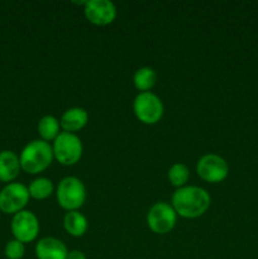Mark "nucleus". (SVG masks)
<instances>
[{
	"label": "nucleus",
	"mask_w": 258,
	"mask_h": 259,
	"mask_svg": "<svg viewBox=\"0 0 258 259\" xmlns=\"http://www.w3.org/2000/svg\"><path fill=\"white\" fill-rule=\"evenodd\" d=\"M171 202L177 215L185 219H196L207 211L211 197L202 187L184 186L174 192Z\"/></svg>",
	"instance_id": "1"
},
{
	"label": "nucleus",
	"mask_w": 258,
	"mask_h": 259,
	"mask_svg": "<svg viewBox=\"0 0 258 259\" xmlns=\"http://www.w3.org/2000/svg\"><path fill=\"white\" fill-rule=\"evenodd\" d=\"M53 149L48 142L42 139H35L29 142L23 148L19 156L20 167L24 172L30 175H37L47 169L52 163Z\"/></svg>",
	"instance_id": "2"
},
{
	"label": "nucleus",
	"mask_w": 258,
	"mask_h": 259,
	"mask_svg": "<svg viewBox=\"0 0 258 259\" xmlns=\"http://www.w3.org/2000/svg\"><path fill=\"white\" fill-rule=\"evenodd\" d=\"M58 205L66 211H75L83 205L86 200V189L80 179L67 176L58 184L57 191Z\"/></svg>",
	"instance_id": "3"
},
{
	"label": "nucleus",
	"mask_w": 258,
	"mask_h": 259,
	"mask_svg": "<svg viewBox=\"0 0 258 259\" xmlns=\"http://www.w3.org/2000/svg\"><path fill=\"white\" fill-rule=\"evenodd\" d=\"M53 156L63 166H73L82 157V142L76 134L61 132L53 141Z\"/></svg>",
	"instance_id": "4"
},
{
	"label": "nucleus",
	"mask_w": 258,
	"mask_h": 259,
	"mask_svg": "<svg viewBox=\"0 0 258 259\" xmlns=\"http://www.w3.org/2000/svg\"><path fill=\"white\" fill-rule=\"evenodd\" d=\"M133 111L137 119L147 125L157 124L163 116V104L162 100L151 93H139L133 101Z\"/></svg>",
	"instance_id": "5"
},
{
	"label": "nucleus",
	"mask_w": 258,
	"mask_h": 259,
	"mask_svg": "<svg viewBox=\"0 0 258 259\" xmlns=\"http://www.w3.org/2000/svg\"><path fill=\"white\" fill-rule=\"evenodd\" d=\"M28 187L19 182H10L0 191V211L15 215L23 211L29 202Z\"/></svg>",
	"instance_id": "6"
},
{
	"label": "nucleus",
	"mask_w": 258,
	"mask_h": 259,
	"mask_svg": "<svg viewBox=\"0 0 258 259\" xmlns=\"http://www.w3.org/2000/svg\"><path fill=\"white\" fill-rule=\"evenodd\" d=\"M176 222V211L172 207V205L164 201L156 202L147 214V224L154 234H167L174 229Z\"/></svg>",
	"instance_id": "7"
},
{
	"label": "nucleus",
	"mask_w": 258,
	"mask_h": 259,
	"mask_svg": "<svg viewBox=\"0 0 258 259\" xmlns=\"http://www.w3.org/2000/svg\"><path fill=\"white\" fill-rule=\"evenodd\" d=\"M196 172L199 177L210 184H219L229 175V164L223 157L218 154H204L197 161Z\"/></svg>",
	"instance_id": "8"
},
{
	"label": "nucleus",
	"mask_w": 258,
	"mask_h": 259,
	"mask_svg": "<svg viewBox=\"0 0 258 259\" xmlns=\"http://www.w3.org/2000/svg\"><path fill=\"white\" fill-rule=\"evenodd\" d=\"M10 228H12L14 239L25 244V243L33 242L37 238L39 233V222L32 211L23 210L13 215Z\"/></svg>",
	"instance_id": "9"
},
{
	"label": "nucleus",
	"mask_w": 258,
	"mask_h": 259,
	"mask_svg": "<svg viewBox=\"0 0 258 259\" xmlns=\"http://www.w3.org/2000/svg\"><path fill=\"white\" fill-rule=\"evenodd\" d=\"M85 17L91 24L104 27L114 22L116 18V8L110 0H89L83 4Z\"/></svg>",
	"instance_id": "10"
},
{
	"label": "nucleus",
	"mask_w": 258,
	"mask_h": 259,
	"mask_svg": "<svg viewBox=\"0 0 258 259\" xmlns=\"http://www.w3.org/2000/svg\"><path fill=\"white\" fill-rule=\"evenodd\" d=\"M67 254V247L57 238H43L35 245V255L38 259H66Z\"/></svg>",
	"instance_id": "11"
},
{
	"label": "nucleus",
	"mask_w": 258,
	"mask_h": 259,
	"mask_svg": "<svg viewBox=\"0 0 258 259\" xmlns=\"http://www.w3.org/2000/svg\"><path fill=\"white\" fill-rule=\"evenodd\" d=\"M89 114L83 108H71L62 114L60 119L61 129L66 133H73L81 131L88 124Z\"/></svg>",
	"instance_id": "12"
},
{
	"label": "nucleus",
	"mask_w": 258,
	"mask_h": 259,
	"mask_svg": "<svg viewBox=\"0 0 258 259\" xmlns=\"http://www.w3.org/2000/svg\"><path fill=\"white\" fill-rule=\"evenodd\" d=\"M20 161L19 157L13 151H2L0 152V181L12 182L19 175Z\"/></svg>",
	"instance_id": "13"
},
{
	"label": "nucleus",
	"mask_w": 258,
	"mask_h": 259,
	"mask_svg": "<svg viewBox=\"0 0 258 259\" xmlns=\"http://www.w3.org/2000/svg\"><path fill=\"white\" fill-rule=\"evenodd\" d=\"M63 228L66 232L72 237H82L88 232L89 223L85 215L81 214L78 210L67 211L63 217Z\"/></svg>",
	"instance_id": "14"
},
{
	"label": "nucleus",
	"mask_w": 258,
	"mask_h": 259,
	"mask_svg": "<svg viewBox=\"0 0 258 259\" xmlns=\"http://www.w3.org/2000/svg\"><path fill=\"white\" fill-rule=\"evenodd\" d=\"M133 82L137 90H139L141 93H148L157 82L156 71L148 66L138 68L133 76Z\"/></svg>",
	"instance_id": "15"
},
{
	"label": "nucleus",
	"mask_w": 258,
	"mask_h": 259,
	"mask_svg": "<svg viewBox=\"0 0 258 259\" xmlns=\"http://www.w3.org/2000/svg\"><path fill=\"white\" fill-rule=\"evenodd\" d=\"M61 124L53 115H45L38 121V133L45 142L55 141L61 133Z\"/></svg>",
	"instance_id": "16"
},
{
	"label": "nucleus",
	"mask_w": 258,
	"mask_h": 259,
	"mask_svg": "<svg viewBox=\"0 0 258 259\" xmlns=\"http://www.w3.org/2000/svg\"><path fill=\"white\" fill-rule=\"evenodd\" d=\"M30 197L35 200H45L50 197L53 192V184L50 179L46 177H38L30 182L28 187Z\"/></svg>",
	"instance_id": "17"
},
{
	"label": "nucleus",
	"mask_w": 258,
	"mask_h": 259,
	"mask_svg": "<svg viewBox=\"0 0 258 259\" xmlns=\"http://www.w3.org/2000/svg\"><path fill=\"white\" fill-rule=\"evenodd\" d=\"M189 177L190 171L186 164L184 163H175L168 169L169 182H171L172 186L177 187V189L184 187L186 185V182L189 181Z\"/></svg>",
	"instance_id": "18"
},
{
	"label": "nucleus",
	"mask_w": 258,
	"mask_h": 259,
	"mask_svg": "<svg viewBox=\"0 0 258 259\" xmlns=\"http://www.w3.org/2000/svg\"><path fill=\"white\" fill-rule=\"evenodd\" d=\"M4 254L8 259H22L25 254L24 244L17 239L10 240L5 245Z\"/></svg>",
	"instance_id": "19"
},
{
	"label": "nucleus",
	"mask_w": 258,
	"mask_h": 259,
	"mask_svg": "<svg viewBox=\"0 0 258 259\" xmlns=\"http://www.w3.org/2000/svg\"><path fill=\"white\" fill-rule=\"evenodd\" d=\"M66 259H86L85 253H82L81 250H70Z\"/></svg>",
	"instance_id": "20"
}]
</instances>
